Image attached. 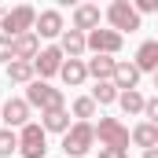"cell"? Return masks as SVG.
Returning a JSON list of instances; mask_svg holds the SVG:
<instances>
[{"label":"cell","instance_id":"obj_1","mask_svg":"<svg viewBox=\"0 0 158 158\" xmlns=\"http://www.w3.org/2000/svg\"><path fill=\"white\" fill-rule=\"evenodd\" d=\"M33 26H37V11L30 7V4H19V7H7L4 15H0V33L4 37H22V33H33Z\"/></svg>","mask_w":158,"mask_h":158},{"label":"cell","instance_id":"obj_2","mask_svg":"<svg viewBox=\"0 0 158 158\" xmlns=\"http://www.w3.org/2000/svg\"><path fill=\"white\" fill-rule=\"evenodd\" d=\"M92 143H96V125H92V121H74L70 132L63 136L66 158H85L88 151H92Z\"/></svg>","mask_w":158,"mask_h":158},{"label":"cell","instance_id":"obj_3","mask_svg":"<svg viewBox=\"0 0 158 158\" xmlns=\"http://www.w3.org/2000/svg\"><path fill=\"white\" fill-rule=\"evenodd\" d=\"M26 103H30V107H37L40 114H48V110H63V107H66L63 92H59V88H52L48 81H40V77L26 88Z\"/></svg>","mask_w":158,"mask_h":158},{"label":"cell","instance_id":"obj_4","mask_svg":"<svg viewBox=\"0 0 158 158\" xmlns=\"http://www.w3.org/2000/svg\"><path fill=\"white\" fill-rule=\"evenodd\" d=\"M107 22H110V30L125 37V30L132 33V30H140V15H136V7L129 4V0H114L110 7H107Z\"/></svg>","mask_w":158,"mask_h":158},{"label":"cell","instance_id":"obj_5","mask_svg":"<svg viewBox=\"0 0 158 158\" xmlns=\"http://www.w3.org/2000/svg\"><path fill=\"white\" fill-rule=\"evenodd\" d=\"M96 140H99L103 147H121V151H129L132 132H129L118 118H99V125H96Z\"/></svg>","mask_w":158,"mask_h":158},{"label":"cell","instance_id":"obj_6","mask_svg":"<svg viewBox=\"0 0 158 158\" xmlns=\"http://www.w3.org/2000/svg\"><path fill=\"white\" fill-rule=\"evenodd\" d=\"M44 151H48V132L40 129L37 121H30L19 132V155L22 158H44Z\"/></svg>","mask_w":158,"mask_h":158},{"label":"cell","instance_id":"obj_7","mask_svg":"<svg viewBox=\"0 0 158 158\" xmlns=\"http://www.w3.org/2000/svg\"><path fill=\"white\" fill-rule=\"evenodd\" d=\"M125 37L114 33V30H92L88 33V52H96V55H118Z\"/></svg>","mask_w":158,"mask_h":158},{"label":"cell","instance_id":"obj_8","mask_svg":"<svg viewBox=\"0 0 158 158\" xmlns=\"http://www.w3.org/2000/svg\"><path fill=\"white\" fill-rule=\"evenodd\" d=\"M63 63H66V55H63V48H40V55L33 59V70H37L40 77H55L59 70H63Z\"/></svg>","mask_w":158,"mask_h":158},{"label":"cell","instance_id":"obj_9","mask_svg":"<svg viewBox=\"0 0 158 158\" xmlns=\"http://www.w3.org/2000/svg\"><path fill=\"white\" fill-rule=\"evenodd\" d=\"M30 110H33V107H30L26 99H7V103L0 107V118L7 121V129H26V125H30Z\"/></svg>","mask_w":158,"mask_h":158},{"label":"cell","instance_id":"obj_10","mask_svg":"<svg viewBox=\"0 0 158 158\" xmlns=\"http://www.w3.org/2000/svg\"><path fill=\"white\" fill-rule=\"evenodd\" d=\"M33 33H37V37H63V33H66V26H63V11H55V7L40 11Z\"/></svg>","mask_w":158,"mask_h":158},{"label":"cell","instance_id":"obj_11","mask_svg":"<svg viewBox=\"0 0 158 158\" xmlns=\"http://www.w3.org/2000/svg\"><path fill=\"white\" fill-rule=\"evenodd\" d=\"M99 19H103V11H99L96 4H81V7H74V30H81V33L99 30Z\"/></svg>","mask_w":158,"mask_h":158},{"label":"cell","instance_id":"obj_12","mask_svg":"<svg viewBox=\"0 0 158 158\" xmlns=\"http://www.w3.org/2000/svg\"><path fill=\"white\" fill-rule=\"evenodd\" d=\"M59 48H63V55L81 59V55L88 52V33H81V30H66V33L59 37Z\"/></svg>","mask_w":158,"mask_h":158},{"label":"cell","instance_id":"obj_13","mask_svg":"<svg viewBox=\"0 0 158 158\" xmlns=\"http://www.w3.org/2000/svg\"><path fill=\"white\" fill-rule=\"evenodd\" d=\"M136 70L140 74H158V40H143L136 48Z\"/></svg>","mask_w":158,"mask_h":158},{"label":"cell","instance_id":"obj_14","mask_svg":"<svg viewBox=\"0 0 158 158\" xmlns=\"http://www.w3.org/2000/svg\"><path fill=\"white\" fill-rule=\"evenodd\" d=\"M114 85H118V92H132V88L140 85V70H136V63L118 59V66H114Z\"/></svg>","mask_w":158,"mask_h":158},{"label":"cell","instance_id":"obj_15","mask_svg":"<svg viewBox=\"0 0 158 158\" xmlns=\"http://www.w3.org/2000/svg\"><path fill=\"white\" fill-rule=\"evenodd\" d=\"M59 77H63V85L77 88V85H85V77H88V63H85V59H66L63 70H59Z\"/></svg>","mask_w":158,"mask_h":158},{"label":"cell","instance_id":"obj_16","mask_svg":"<svg viewBox=\"0 0 158 158\" xmlns=\"http://www.w3.org/2000/svg\"><path fill=\"white\" fill-rule=\"evenodd\" d=\"M37 55H40V37H37V33H22V37H15V59L33 63Z\"/></svg>","mask_w":158,"mask_h":158},{"label":"cell","instance_id":"obj_17","mask_svg":"<svg viewBox=\"0 0 158 158\" xmlns=\"http://www.w3.org/2000/svg\"><path fill=\"white\" fill-rule=\"evenodd\" d=\"M40 129L44 132H70V110L63 107V110H48V114H40Z\"/></svg>","mask_w":158,"mask_h":158},{"label":"cell","instance_id":"obj_18","mask_svg":"<svg viewBox=\"0 0 158 158\" xmlns=\"http://www.w3.org/2000/svg\"><path fill=\"white\" fill-rule=\"evenodd\" d=\"M114 66H118V59H110V55H96V59H88V77L114 81Z\"/></svg>","mask_w":158,"mask_h":158},{"label":"cell","instance_id":"obj_19","mask_svg":"<svg viewBox=\"0 0 158 158\" xmlns=\"http://www.w3.org/2000/svg\"><path fill=\"white\" fill-rule=\"evenodd\" d=\"M7 81H15V85H33V81H37V70H33V63L11 59V63H7Z\"/></svg>","mask_w":158,"mask_h":158},{"label":"cell","instance_id":"obj_20","mask_svg":"<svg viewBox=\"0 0 158 158\" xmlns=\"http://www.w3.org/2000/svg\"><path fill=\"white\" fill-rule=\"evenodd\" d=\"M132 143L143 147V151H155L158 147V129L151 125V121H140V125L132 129Z\"/></svg>","mask_w":158,"mask_h":158},{"label":"cell","instance_id":"obj_21","mask_svg":"<svg viewBox=\"0 0 158 158\" xmlns=\"http://www.w3.org/2000/svg\"><path fill=\"white\" fill-rule=\"evenodd\" d=\"M118 85L114 81H96V88H92V99H96V107H107V103H118Z\"/></svg>","mask_w":158,"mask_h":158},{"label":"cell","instance_id":"obj_22","mask_svg":"<svg viewBox=\"0 0 158 158\" xmlns=\"http://www.w3.org/2000/svg\"><path fill=\"white\" fill-rule=\"evenodd\" d=\"M118 103H121V110L132 118V114H143V107H147V99H143V92L140 88H132V92H121L118 96Z\"/></svg>","mask_w":158,"mask_h":158},{"label":"cell","instance_id":"obj_23","mask_svg":"<svg viewBox=\"0 0 158 158\" xmlns=\"http://www.w3.org/2000/svg\"><path fill=\"white\" fill-rule=\"evenodd\" d=\"M19 151V132L15 129H0V158H11Z\"/></svg>","mask_w":158,"mask_h":158},{"label":"cell","instance_id":"obj_24","mask_svg":"<svg viewBox=\"0 0 158 158\" xmlns=\"http://www.w3.org/2000/svg\"><path fill=\"white\" fill-rule=\"evenodd\" d=\"M74 118H81V121L96 118V99H92V96H81V99H74Z\"/></svg>","mask_w":158,"mask_h":158},{"label":"cell","instance_id":"obj_25","mask_svg":"<svg viewBox=\"0 0 158 158\" xmlns=\"http://www.w3.org/2000/svg\"><path fill=\"white\" fill-rule=\"evenodd\" d=\"M0 59H4V63H11V59H15V40L4 37V33H0Z\"/></svg>","mask_w":158,"mask_h":158},{"label":"cell","instance_id":"obj_26","mask_svg":"<svg viewBox=\"0 0 158 158\" xmlns=\"http://www.w3.org/2000/svg\"><path fill=\"white\" fill-rule=\"evenodd\" d=\"M143 118H147V121L158 129V96H155V99H147V107H143Z\"/></svg>","mask_w":158,"mask_h":158},{"label":"cell","instance_id":"obj_27","mask_svg":"<svg viewBox=\"0 0 158 158\" xmlns=\"http://www.w3.org/2000/svg\"><path fill=\"white\" fill-rule=\"evenodd\" d=\"M132 7H136V15H151V11H158V0H136Z\"/></svg>","mask_w":158,"mask_h":158},{"label":"cell","instance_id":"obj_28","mask_svg":"<svg viewBox=\"0 0 158 158\" xmlns=\"http://www.w3.org/2000/svg\"><path fill=\"white\" fill-rule=\"evenodd\" d=\"M96 158H129V151H121V147H99Z\"/></svg>","mask_w":158,"mask_h":158},{"label":"cell","instance_id":"obj_29","mask_svg":"<svg viewBox=\"0 0 158 158\" xmlns=\"http://www.w3.org/2000/svg\"><path fill=\"white\" fill-rule=\"evenodd\" d=\"M143 158H158V147H155V151H143Z\"/></svg>","mask_w":158,"mask_h":158},{"label":"cell","instance_id":"obj_30","mask_svg":"<svg viewBox=\"0 0 158 158\" xmlns=\"http://www.w3.org/2000/svg\"><path fill=\"white\" fill-rule=\"evenodd\" d=\"M155 88H158V74H155Z\"/></svg>","mask_w":158,"mask_h":158},{"label":"cell","instance_id":"obj_31","mask_svg":"<svg viewBox=\"0 0 158 158\" xmlns=\"http://www.w3.org/2000/svg\"><path fill=\"white\" fill-rule=\"evenodd\" d=\"M0 107H4V103H0Z\"/></svg>","mask_w":158,"mask_h":158}]
</instances>
